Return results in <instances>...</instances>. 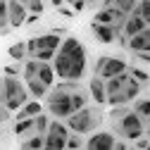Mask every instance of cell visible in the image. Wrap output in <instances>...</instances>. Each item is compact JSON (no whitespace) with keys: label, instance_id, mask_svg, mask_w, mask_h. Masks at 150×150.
<instances>
[{"label":"cell","instance_id":"cell-9","mask_svg":"<svg viewBox=\"0 0 150 150\" xmlns=\"http://www.w3.org/2000/svg\"><path fill=\"white\" fill-rule=\"evenodd\" d=\"M129 64L124 57H117V55H103L98 57L96 67H93V74H98L100 79H110V76H117V74L126 71Z\"/></svg>","mask_w":150,"mask_h":150},{"label":"cell","instance_id":"cell-25","mask_svg":"<svg viewBox=\"0 0 150 150\" xmlns=\"http://www.w3.org/2000/svg\"><path fill=\"white\" fill-rule=\"evenodd\" d=\"M126 71H129V76H131V79H136L138 83L148 86V79H150V76H148V69H141V67H136V64H134V67L126 69Z\"/></svg>","mask_w":150,"mask_h":150},{"label":"cell","instance_id":"cell-37","mask_svg":"<svg viewBox=\"0 0 150 150\" xmlns=\"http://www.w3.org/2000/svg\"><path fill=\"white\" fill-rule=\"evenodd\" d=\"M5 119V115H3V103H0V122Z\"/></svg>","mask_w":150,"mask_h":150},{"label":"cell","instance_id":"cell-33","mask_svg":"<svg viewBox=\"0 0 150 150\" xmlns=\"http://www.w3.org/2000/svg\"><path fill=\"white\" fill-rule=\"evenodd\" d=\"M5 74H12V76L22 74V62H17V64H10V67H5Z\"/></svg>","mask_w":150,"mask_h":150},{"label":"cell","instance_id":"cell-18","mask_svg":"<svg viewBox=\"0 0 150 150\" xmlns=\"http://www.w3.org/2000/svg\"><path fill=\"white\" fill-rule=\"evenodd\" d=\"M24 86H26V91H29V98H45V93L50 91L41 79H24Z\"/></svg>","mask_w":150,"mask_h":150},{"label":"cell","instance_id":"cell-29","mask_svg":"<svg viewBox=\"0 0 150 150\" xmlns=\"http://www.w3.org/2000/svg\"><path fill=\"white\" fill-rule=\"evenodd\" d=\"M26 10L33 12V14H43V0H26Z\"/></svg>","mask_w":150,"mask_h":150},{"label":"cell","instance_id":"cell-5","mask_svg":"<svg viewBox=\"0 0 150 150\" xmlns=\"http://www.w3.org/2000/svg\"><path fill=\"white\" fill-rule=\"evenodd\" d=\"M103 119H105V115L100 112V105H98V107L83 105V107H79V110H74L71 115H67V117H64V124H67L69 131H74V134L86 136V134H91V131H96V129L103 124Z\"/></svg>","mask_w":150,"mask_h":150},{"label":"cell","instance_id":"cell-23","mask_svg":"<svg viewBox=\"0 0 150 150\" xmlns=\"http://www.w3.org/2000/svg\"><path fill=\"white\" fill-rule=\"evenodd\" d=\"M12 31L10 19H7V0H0V36H7Z\"/></svg>","mask_w":150,"mask_h":150},{"label":"cell","instance_id":"cell-3","mask_svg":"<svg viewBox=\"0 0 150 150\" xmlns=\"http://www.w3.org/2000/svg\"><path fill=\"white\" fill-rule=\"evenodd\" d=\"M143 91V83L129 76V71H122L117 76L105 79V103L110 105H129L136 100Z\"/></svg>","mask_w":150,"mask_h":150},{"label":"cell","instance_id":"cell-4","mask_svg":"<svg viewBox=\"0 0 150 150\" xmlns=\"http://www.w3.org/2000/svg\"><path fill=\"white\" fill-rule=\"evenodd\" d=\"M79 86V81H67L62 79L60 86H50V91L45 93V107L52 117H57V119H64L67 115H71V91Z\"/></svg>","mask_w":150,"mask_h":150},{"label":"cell","instance_id":"cell-24","mask_svg":"<svg viewBox=\"0 0 150 150\" xmlns=\"http://www.w3.org/2000/svg\"><path fill=\"white\" fill-rule=\"evenodd\" d=\"M31 124H33V117L14 119V134H17V136H26V134H31Z\"/></svg>","mask_w":150,"mask_h":150},{"label":"cell","instance_id":"cell-28","mask_svg":"<svg viewBox=\"0 0 150 150\" xmlns=\"http://www.w3.org/2000/svg\"><path fill=\"white\" fill-rule=\"evenodd\" d=\"M136 3H138V0H112V5H115L117 10H122L124 14H129L131 10H134V7H136Z\"/></svg>","mask_w":150,"mask_h":150},{"label":"cell","instance_id":"cell-19","mask_svg":"<svg viewBox=\"0 0 150 150\" xmlns=\"http://www.w3.org/2000/svg\"><path fill=\"white\" fill-rule=\"evenodd\" d=\"M7 55L14 60V62H22V60H26V43L24 41H17V43H12L10 48H7Z\"/></svg>","mask_w":150,"mask_h":150},{"label":"cell","instance_id":"cell-31","mask_svg":"<svg viewBox=\"0 0 150 150\" xmlns=\"http://www.w3.org/2000/svg\"><path fill=\"white\" fill-rule=\"evenodd\" d=\"M134 60H138L141 64H148L150 62V55H148V50H136L134 52Z\"/></svg>","mask_w":150,"mask_h":150},{"label":"cell","instance_id":"cell-15","mask_svg":"<svg viewBox=\"0 0 150 150\" xmlns=\"http://www.w3.org/2000/svg\"><path fill=\"white\" fill-rule=\"evenodd\" d=\"M126 48L131 52H136V50H150V26L134 33V36H129L126 38Z\"/></svg>","mask_w":150,"mask_h":150},{"label":"cell","instance_id":"cell-7","mask_svg":"<svg viewBox=\"0 0 150 150\" xmlns=\"http://www.w3.org/2000/svg\"><path fill=\"white\" fill-rule=\"evenodd\" d=\"M57 45H60V33H55V31L33 36V38L26 41V57H36V60L50 62V60L55 57Z\"/></svg>","mask_w":150,"mask_h":150},{"label":"cell","instance_id":"cell-13","mask_svg":"<svg viewBox=\"0 0 150 150\" xmlns=\"http://www.w3.org/2000/svg\"><path fill=\"white\" fill-rule=\"evenodd\" d=\"M91 33L96 36L98 43H115V38H117L119 31L112 26V24H103V22H96V19H93V22H91Z\"/></svg>","mask_w":150,"mask_h":150},{"label":"cell","instance_id":"cell-11","mask_svg":"<svg viewBox=\"0 0 150 150\" xmlns=\"http://www.w3.org/2000/svg\"><path fill=\"white\" fill-rule=\"evenodd\" d=\"M88 150H112L115 148V136L110 131H91V138L86 141Z\"/></svg>","mask_w":150,"mask_h":150},{"label":"cell","instance_id":"cell-20","mask_svg":"<svg viewBox=\"0 0 150 150\" xmlns=\"http://www.w3.org/2000/svg\"><path fill=\"white\" fill-rule=\"evenodd\" d=\"M19 145L24 150H41L43 148V134H26V138Z\"/></svg>","mask_w":150,"mask_h":150},{"label":"cell","instance_id":"cell-17","mask_svg":"<svg viewBox=\"0 0 150 150\" xmlns=\"http://www.w3.org/2000/svg\"><path fill=\"white\" fill-rule=\"evenodd\" d=\"M38 112H43V105H41V100H38V98H36V100H26L19 110H14V119L33 117V115H38Z\"/></svg>","mask_w":150,"mask_h":150},{"label":"cell","instance_id":"cell-32","mask_svg":"<svg viewBox=\"0 0 150 150\" xmlns=\"http://www.w3.org/2000/svg\"><path fill=\"white\" fill-rule=\"evenodd\" d=\"M67 3L71 5L74 12H83V10H86V0H67Z\"/></svg>","mask_w":150,"mask_h":150},{"label":"cell","instance_id":"cell-36","mask_svg":"<svg viewBox=\"0 0 150 150\" xmlns=\"http://www.w3.org/2000/svg\"><path fill=\"white\" fill-rule=\"evenodd\" d=\"M50 3H52L55 7H60V5H64V0H50Z\"/></svg>","mask_w":150,"mask_h":150},{"label":"cell","instance_id":"cell-22","mask_svg":"<svg viewBox=\"0 0 150 150\" xmlns=\"http://www.w3.org/2000/svg\"><path fill=\"white\" fill-rule=\"evenodd\" d=\"M48 122H50V117H48V115H43V112H38V115H33L31 134H45V129H48Z\"/></svg>","mask_w":150,"mask_h":150},{"label":"cell","instance_id":"cell-8","mask_svg":"<svg viewBox=\"0 0 150 150\" xmlns=\"http://www.w3.org/2000/svg\"><path fill=\"white\" fill-rule=\"evenodd\" d=\"M67 134H69V129H67V124L62 119L48 122V129L43 134V148H48V150H64Z\"/></svg>","mask_w":150,"mask_h":150},{"label":"cell","instance_id":"cell-2","mask_svg":"<svg viewBox=\"0 0 150 150\" xmlns=\"http://www.w3.org/2000/svg\"><path fill=\"white\" fill-rule=\"evenodd\" d=\"M112 126L115 131L122 136V138H129V141H136L138 136H148V119H143L141 115H136L131 107L126 105H112Z\"/></svg>","mask_w":150,"mask_h":150},{"label":"cell","instance_id":"cell-6","mask_svg":"<svg viewBox=\"0 0 150 150\" xmlns=\"http://www.w3.org/2000/svg\"><path fill=\"white\" fill-rule=\"evenodd\" d=\"M26 100H29V91H26L24 81H19L17 76H12V74H5V76L0 79V103H3V107L7 112H14Z\"/></svg>","mask_w":150,"mask_h":150},{"label":"cell","instance_id":"cell-12","mask_svg":"<svg viewBox=\"0 0 150 150\" xmlns=\"http://www.w3.org/2000/svg\"><path fill=\"white\" fill-rule=\"evenodd\" d=\"M26 14H29V10H26L24 3H19V0H7V19H10V26L12 29L24 26Z\"/></svg>","mask_w":150,"mask_h":150},{"label":"cell","instance_id":"cell-1","mask_svg":"<svg viewBox=\"0 0 150 150\" xmlns=\"http://www.w3.org/2000/svg\"><path fill=\"white\" fill-rule=\"evenodd\" d=\"M50 64L55 69V76L67 79V81H81L88 69V52L79 38L67 36L64 41H60Z\"/></svg>","mask_w":150,"mask_h":150},{"label":"cell","instance_id":"cell-34","mask_svg":"<svg viewBox=\"0 0 150 150\" xmlns=\"http://www.w3.org/2000/svg\"><path fill=\"white\" fill-rule=\"evenodd\" d=\"M57 12H60L62 17H71V14H76V12H74V10H67L64 5H60V7H57Z\"/></svg>","mask_w":150,"mask_h":150},{"label":"cell","instance_id":"cell-14","mask_svg":"<svg viewBox=\"0 0 150 150\" xmlns=\"http://www.w3.org/2000/svg\"><path fill=\"white\" fill-rule=\"evenodd\" d=\"M148 26H150L148 19H143V17L136 14V12H129V14H126V19H124V24H122V33L129 38V36H134V33L148 29Z\"/></svg>","mask_w":150,"mask_h":150},{"label":"cell","instance_id":"cell-27","mask_svg":"<svg viewBox=\"0 0 150 150\" xmlns=\"http://www.w3.org/2000/svg\"><path fill=\"white\" fill-rule=\"evenodd\" d=\"M131 12L141 14L143 19H148V22H150V0H138V3H136V7L131 10Z\"/></svg>","mask_w":150,"mask_h":150},{"label":"cell","instance_id":"cell-30","mask_svg":"<svg viewBox=\"0 0 150 150\" xmlns=\"http://www.w3.org/2000/svg\"><path fill=\"white\" fill-rule=\"evenodd\" d=\"M134 148H138V150H148V148H150V141H148V136H138V138L134 141Z\"/></svg>","mask_w":150,"mask_h":150},{"label":"cell","instance_id":"cell-21","mask_svg":"<svg viewBox=\"0 0 150 150\" xmlns=\"http://www.w3.org/2000/svg\"><path fill=\"white\" fill-rule=\"evenodd\" d=\"M131 103H134V105H131V110H134L136 112V115H141L143 119H148L150 117V100L148 98H136V100H131Z\"/></svg>","mask_w":150,"mask_h":150},{"label":"cell","instance_id":"cell-35","mask_svg":"<svg viewBox=\"0 0 150 150\" xmlns=\"http://www.w3.org/2000/svg\"><path fill=\"white\" fill-rule=\"evenodd\" d=\"M100 5V0H86V7H91V10H96Z\"/></svg>","mask_w":150,"mask_h":150},{"label":"cell","instance_id":"cell-39","mask_svg":"<svg viewBox=\"0 0 150 150\" xmlns=\"http://www.w3.org/2000/svg\"><path fill=\"white\" fill-rule=\"evenodd\" d=\"M0 136H3V131H0Z\"/></svg>","mask_w":150,"mask_h":150},{"label":"cell","instance_id":"cell-16","mask_svg":"<svg viewBox=\"0 0 150 150\" xmlns=\"http://www.w3.org/2000/svg\"><path fill=\"white\" fill-rule=\"evenodd\" d=\"M88 91H91V98L98 105H105V79H100L98 74H93V79L88 83Z\"/></svg>","mask_w":150,"mask_h":150},{"label":"cell","instance_id":"cell-10","mask_svg":"<svg viewBox=\"0 0 150 150\" xmlns=\"http://www.w3.org/2000/svg\"><path fill=\"white\" fill-rule=\"evenodd\" d=\"M93 19H96V22H103V24H112L117 31H122V24H124V19H126V14H124L122 10H117L115 5H107V7L98 10Z\"/></svg>","mask_w":150,"mask_h":150},{"label":"cell","instance_id":"cell-26","mask_svg":"<svg viewBox=\"0 0 150 150\" xmlns=\"http://www.w3.org/2000/svg\"><path fill=\"white\" fill-rule=\"evenodd\" d=\"M64 148H69V150H79V148H83L81 134H74V131H69V134H67V141H64Z\"/></svg>","mask_w":150,"mask_h":150},{"label":"cell","instance_id":"cell-38","mask_svg":"<svg viewBox=\"0 0 150 150\" xmlns=\"http://www.w3.org/2000/svg\"><path fill=\"white\" fill-rule=\"evenodd\" d=\"M19 3H24V5H26V0H19Z\"/></svg>","mask_w":150,"mask_h":150}]
</instances>
